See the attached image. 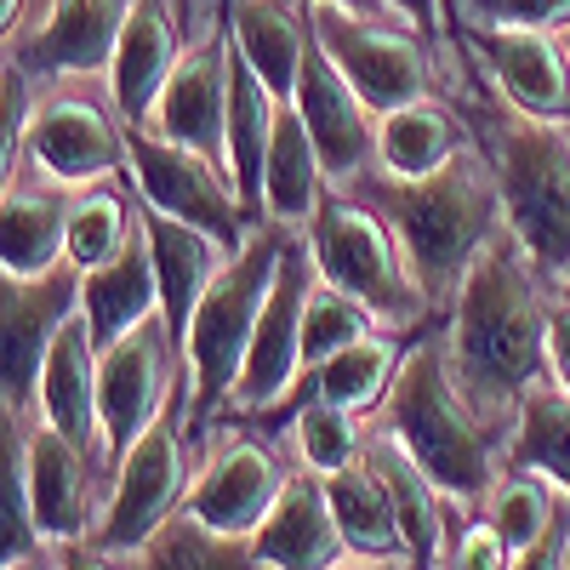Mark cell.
I'll return each instance as SVG.
<instances>
[{
    "label": "cell",
    "instance_id": "cell-1",
    "mask_svg": "<svg viewBox=\"0 0 570 570\" xmlns=\"http://www.w3.org/2000/svg\"><path fill=\"white\" fill-rule=\"evenodd\" d=\"M542 274L531 257L519 252L508 223L485 240V252L473 257L462 292L451 297V331L445 354L462 394L473 400L491 428H513V411L542 376H548V314L553 303L542 297Z\"/></svg>",
    "mask_w": 570,
    "mask_h": 570
},
{
    "label": "cell",
    "instance_id": "cell-2",
    "mask_svg": "<svg viewBox=\"0 0 570 570\" xmlns=\"http://www.w3.org/2000/svg\"><path fill=\"white\" fill-rule=\"evenodd\" d=\"M343 188L360 195L394 228V240H400L428 303H451L462 292L473 257L502 228V195H497L491 160L468 155V149L434 177H389V171L365 166Z\"/></svg>",
    "mask_w": 570,
    "mask_h": 570
},
{
    "label": "cell",
    "instance_id": "cell-3",
    "mask_svg": "<svg viewBox=\"0 0 570 570\" xmlns=\"http://www.w3.org/2000/svg\"><path fill=\"white\" fill-rule=\"evenodd\" d=\"M389 440L434 480L445 502L480 508L502 473V428H491L473 400L462 394L445 337L422 331V343L405 348L400 376L383 400Z\"/></svg>",
    "mask_w": 570,
    "mask_h": 570
},
{
    "label": "cell",
    "instance_id": "cell-4",
    "mask_svg": "<svg viewBox=\"0 0 570 570\" xmlns=\"http://www.w3.org/2000/svg\"><path fill=\"white\" fill-rule=\"evenodd\" d=\"M285 240H292V223L263 217L252 228V240L217 268V279L206 285L195 320L183 331V416L195 434H206L228 411V394L240 383L246 354H252V331H257L263 303L274 292Z\"/></svg>",
    "mask_w": 570,
    "mask_h": 570
},
{
    "label": "cell",
    "instance_id": "cell-5",
    "mask_svg": "<svg viewBox=\"0 0 570 570\" xmlns=\"http://www.w3.org/2000/svg\"><path fill=\"white\" fill-rule=\"evenodd\" d=\"M502 223L548 285H570V126L508 109L480 115Z\"/></svg>",
    "mask_w": 570,
    "mask_h": 570
},
{
    "label": "cell",
    "instance_id": "cell-6",
    "mask_svg": "<svg viewBox=\"0 0 570 570\" xmlns=\"http://www.w3.org/2000/svg\"><path fill=\"white\" fill-rule=\"evenodd\" d=\"M303 240L314 252V268L320 279H331L337 292L360 297L371 308L376 325L389 331H411V325H428V303L422 285L394 240V228L376 217L360 195L348 188H325L320 212L303 223Z\"/></svg>",
    "mask_w": 570,
    "mask_h": 570
},
{
    "label": "cell",
    "instance_id": "cell-7",
    "mask_svg": "<svg viewBox=\"0 0 570 570\" xmlns=\"http://www.w3.org/2000/svg\"><path fill=\"white\" fill-rule=\"evenodd\" d=\"M126 177L142 195V206L206 228L223 252H240L257 228V217L246 212L240 183L228 177V166L200 155V149H188V142L160 137L149 120L126 126Z\"/></svg>",
    "mask_w": 570,
    "mask_h": 570
},
{
    "label": "cell",
    "instance_id": "cell-8",
    "mask_svg": "<svg viewBox=\"0 0 570 570\" xmlns=\"http://www.w3.org/2000/svg\"><path fill=\"white\" fill-rule=\"evenodd\" d=\"M183 434H188V416H183V400H177L131 451H120L115 491L98 508V525H91V537H86L91 548L137 559L183 513V497H188L183 491V473H188Z\"/></svg>",
    "mask_w": 570,
    "mask_h": 570
},
{
    "label": "cell",
    "instance_id": "cell-9",
    "mask_svg": "<svg viewBox=\"0 0 570 570\" xmlns=\"http://www.w3.org/2000/svg\"><path fill=\"white\" fill-rule=\"evenodd\" d=\"M308 23L371 115H389L400 104L428 98L434 63H428V40H416V29H394L383 18H365L348 7H308Z\"/></svg>",
    "mask_w": 570,
    "mask_h": 570
},
{
    "label": "cell",
    "instance_id": "cell-10",
    "mask_svg": "<svg viewBox=\"0 0 570 570\" xmlns=\"http://www.w3.org/2000/svg\"><path fill=\"white\" fill-rule=\"evenodd\" d=\"M320 285V268H314V252L303 240V228H292L285 240V257H279V274H274V292L263 303V320L252 331V354H246V371L228 394V411L234 416H257V411H274L285 405V394H297L303 383V308Z\"/></svg>",
    "mask_w": 570,
    "mask_h": 570
},
{
    "label": "cell",
    "instance_id": "cell-11",
    "mask_svg": "<svg viewBox=\"0 0 570 570\" xmlns=\"http://www.w3.org/2000/svg\"><path fill=\"white\" fill-rule=\"evenodd\" d=\"M177 365L183 348L155 314L149 325H137L131 337L104 348L98 360V416H104V456L131 451L149 428L171 411L177 400Z\"/></svg>",
    "mask_w": 570,
    "mask_h": 570
},
{
    "label": "cell",
    "instance_id": "cell-12",
    "mask_svg": "<svg viewBox=\"0 0 570 570\" xmlns=\"http://www.w3.org/2000/svg\"><path fill=\"white\" fill-rule=\"evenodd\" d=\"M80 308V268L58 263L52 274L7 279L0 285V389L7 411H29L40 389L46 348L63 331V320Z\"/></svg>",
    "mask_w": 570,
    "mask_h": 570
},
{
    "label": "cell",
    "instance_id": "cell-13",
    "mask_svg": "<svg viewBox=\"0 0 570 570\" xmlns=\"http://www.w3.org/2000/svg\"><path fill=\"white\" fill-rule=\"evenodd\" d=\"M308 29H314V23H308ZM292 109L303 115V126H308L314 142H320V160H325V171H331V188H343V183H354L365 166H376V115L365 109V98L348 86V75L331 63V52L320 46V35H308Z\"/></svg>",
    "mask_w": 570,
    "mask_h": 570
},
{
    "label": "cell",
    "instance_id": "cell-14",
    "mask_svg": "<svg viewBox=\"0 0 570 570\" xmlns=\"http://www.w3.org/2000/svg\"><path fill=\"white\" fill-rule=\"evenodd\" d=\"M23 155L58 188H91V183H109L115 171H126V126H115L86 98H52L35 109Z\"/></svg>",
    "mask_w": 570,
    "mask_h": 570
},
{
    "label": "cell",
    "instance_id": "cell-15",
    "mask_svg": "<svg viewBox=\"0 0 570 570\" xmlns=\"http://www.w3.org/2000/svg\"><path fill=\"white\" fill-rule=\"evenodd\" d=\"M285 491V468L274 462L268 445L257 440H223L206 468L195 473V485L183 497V513H195L200 525L223 531V537H246L268 519L274 497Z\"/></svg>",
    "mask_w": 570,
    "mask_h": 570
},
{
    "label": "cell",
    "instance_id": "cell-16",
    "mask_svg": "<svg viewBox=\"0 0 570 570\" xmlns=\"http://www.w3.org/2000/svg\"><path fill=\"white\" fill-rule=\"evenodd\" d=\"M126 18L131 0H52L40 23L12 40L7 63L23 75H98L115 63Z\"/></svg>",
    "mask_w": 570,
    "mask_h": 570
},
{
    "label": "cell",
    "instance_id": "cell-17",
    "mask_svg": "<svg viewBox=\"0 0 570 570\" xmlns=\"http://www.w3.org/2000/svg\"><path fill=\"white\" fill-rule=\"evenodd\" d=\"M91 456L58 428L35 422L23 434V480H29V502H35V525L40 537L63 548V542H86L98 525V502H91Z\"/></svg>",
    "mask_w": 570,
    "mask_h": 570
},
{
    "label": "cell",
    "instance_id": "cell-18",
    "mask_svg": "<svg viewBox=\"0 0 570 570\" xmlns=\"http://www.w3.org/2000/svg\"><path fill=\"white\" fill-rule=\"evenodd\" d=\"M252 553L263 570H331L348 559V537L337 525L325 480L308 473H285V491L274 497L268 519L252 531Z\"/></svg>",
    "mask_w": 570,
    "mask_h": 570
},
{
    "label": "cell",
    "instance_id": "cell-19",
    "mask_svg": "<svg viewBox=\"0 0 570 570\" xmlns=\"http://www.w3.org/2000/svg\"><path fill=\"white\" fill-rule=\"evenodd\" d=\"M473 46H480L491 80L502 86V98L519 115L570 126V58H564L559 35H548V29H491V23H473Z\"/></svg>",
    "mask_w": 570,
    "mask_h": 570
},
{
    "label": "cell",
    "instance_id": "cell-20",
    "mask_svg": "<svg viewBox=\"0 0 570 570\" xmlns=\"http://www.w3.org/2000/svg\"><path fill=\"white\" fill-rule=\"evenodd\" d=\"M177 35H183V23H177V12H166V0H131V18L120 29L115 63H109V98H115L120 126H142L155 115L166 80L183 63Z\"/></svg>",
    "mask_w": 570,
    "mask_h": 570
},
{
    "label": "cell",
    "instance_id": "cell-21",
    "mask_svg": "<svg viewBox=\"0 0 570 570\" xmlns=\"http://www.w3.org/2000/svg\"><path fill=\"white\" fill-rule=\"evenodd\" d=\"M98 343H91V325L75 308L63 320V331L46 348L40 365V389H35V411L46 428L69 434L86 451H104V416H98Z\"/></svg>",
    "mask_w": 570,
    "mask_h": 570
},
{
    "label": "cell",
    "instance_id": "cell-22",
    "mask_svg": "<svg viewBox=\"0 0 570 570\" xmlns=\"http://www.w3.org/2000/svg\"><path fill=\"white\" fill-rule=\"evenodd\" d=\"M149 126L171 142H188L212 160H223V131H228V29L223 40H206L183 52L177 75L166 80Z\"/></svg>",
    "mask_w": 570,
    "mask_h": 570
},
{
    "label": "cell",
    "instance_id": "cell-23",
    "mask_svg": "<svg viewBox=\"0 0 570 570\" xmlns=\"http://www.w3.org/2000/svg\"><path fill=\"white\" fill-rule=\"evenodd\" d=\"M137 223H142V240H149L155 279H160V320H166V331H171L177 348H183V331H188V320H195L206 285L217 279V268H223L234 252H223L206 228L183 223V217H166V212H155V206H142Z\"/></svg>",
    "mask_w": 570,
    "mask_h": 570
},
{
    "label": "cell",
    "instance_id": "cell-24",
    "mask_svg": "<svg viewBox=\"0 0 570 570\" xmlns=\"http://www.w3.org/2000/svg\"><path fill=\"white\" fill-rule=\"evenodd\" d=\"M80 314L91 325V343L115 348L120 337H131L137 325H149L160 314V279H155V257L149 240H142V223H137V240L104 263V268H86L80 274Z\"/></svg>",
    "mask_w": 570,
    "mask_h": 570
},
{
    "label": "cell",
    "instance_id": "cell-25",
    "mask_svg": "<svg viewBox=\"0 0 570 570\" xmlns=\"http://www.w3.org/2000/svg\"><path fill=\"white\" fill-rule=\"evenodd\" d=\"M279 98L268 91V80L234 52L228 40V131H223V166L228 177L240 183V200L246 212L263 223V160H268V142H274V120H279Z\"/></svg>",
    "mask_w": 570,
    "mask_h": 570
},
{
    "label": "cell",
    "instance_id": "cell-26",
    "mask_svg": "<svg viewBox=\"0 0 570 570\" xmlns=\"http://www.w3.org/2000/svg\"><path fill=\"white\" fill-rule=\"evenodd\" d=\"M308 7H285V0H240L228 12V40L240 52L279 104H292L297 75H303V52H308Z\"/></svg>",
    "mask_w": 570,
    "mask_h": 570
},
{
    "label": "cell",
    "instance_id": "cell-27",
    "mask_svg": "<svg viewBox=\"0 0 570 570\" xmlns=\"http://www.w3.org/2000/svg\"><path fill=\"white\" fill-rule=\"evenodd\" d=\"M325 188H331V171H325V160H320V142H314V131L303 126V115L285 104L279 120H274L268 160H263V217L303 228V223L320 212Z\"/></svg>",
    "mask_w": 570,
    "mask_h": 570
},
{
    "label": "cell",
    "instance_id": "cell-28",
    "mask_svg": "<svg viewBox=\"0 0 570 570\" xmlns=\"http://www.w3.org/2000/svg\"><path fill=\"white\" fill-rule=\"evenodd\" d=\"M325 491H331V508H337V525L348 537V553H365V559H405V531H400V508H394V491H389V473L376 468L371 445L360 462L325 473ZM411 564V559H405Z\"/></svg>",
    "mask_w": 570,
    "mask_h": 570
},
{
    "label": "cell",
    "instance_id": "cell-29",
    "mask_svg": "<svg viewBox=\"0 0 570 570\" xmlns=\"http://www.w3.org/2000/svg\"><path fill=\"white\" fill-rule=\"evenodd\" d=\"M502 468H531L564 497L570 508V389H559L553 376L519 400L513 428L502 440Z\"/></svg>",
    "mask_w": 570,
    "mask_h": 570
},
{
    "label": "cell",
    "instance_id": "cell-30",
    "mask_svg": "<svg viewBox=\"0 0 570 570\" xmlns=\"http://www.w3.org/2000/svg\"><path fill=\"white\" fill-rule=\"evenodd\" d=\"M468 149L462 126L445 104L416 98L389 115H376V166L389 177H434Z\"/></svg>",
    "mask_w": 570,
    "mask_h": 570
},
{
    "label": "cell",
    "instance_id": "cell-31",
    "mask_svg": "<svg viewBox=\"0 0 570 570\" xmlns=\"http://www.w3.org/2000/svg\"><path fill=\"white\" fill-rule=\"evenodd\" d=\"M63 240H69L63 195L7 183V200H0V268H7V279L52 274L63 263Z\"/></svg>",
    "mask_w": 570,
    "mask_h": 570
},
{
    "label": "cell",
    "instance_id": "cell-32",
    "mask_svg": "<svg viewBox=\"0 0 570 570\" xmlns=\"http://www.w3.org/2000/svg\"><path fill=\"white\" fill-rule=\"evenodd\" d=\"M371 456H376V468L389 473V491H394V508H400V531H405V559H411V570H434V564L445 559V508H440L434 480H428V473H422L394 440L371 445Z\"/></svg>",
    "mask_w": 570,
    "mask_h": 570
},
{
    "label": "cell",
    "instance_id": "cell-33",
    "mask_svg": "<svg viewBox=\"0 0 570 570\" xmlns=\"http://www.w3.org/2000/svg\"><path fill=\"white\" fill-rule=\"evenodd\" d=\"M400 360H405L400 343L376 331V337H365V343H354V348H343V354H331L325 365H314L303 394H320V400H331V405L365 416V411H376V405L389 400L394 376H400Z\"/></svg>",
    "mask_w": 570,
    "mask_h": 570
},
{
    "label": "cell",
    "instance_id": "cell-34",
    "mask_svg": "<svg viewBox=\"0 0 570 570\" xmlns=\"http://www.w3.org/2000/svg\"><path fill=\"white\" fill-rule=\"evenodd\" d=\"M131 240H137V217H131L126 188H120L115 177H109V183H91L86 195L69 206L63 263H75L80 274H86V268H104V263H115Z\"/></svg>",
    "mask_w": 570,
    "mask_h": 570
},
{
    "label": "cell",
    "instance_id": "cell-35",
    "mask_svg": "<svg viewBox=\"0 0 570 570\" xmlns=\"http://www.w3.org/2000/svg\"><path fill=\"white\" fill-rule=\"evenodd\" d=\"M137 570H263L246 537H223L195 513H177L171 525L137 553Z\"/></svg>",
    "mask_w": 570,
    "mask_h": 570
},
{
    "label": "cell",
    "instance_id": "cell-36",
    "mask_svg": "<svg viewBox=\"0 0 570 570\" xmlns=\"http://www.w3.org/2000/svg\"><path fill=\"white\" fill-rule=\"evenodd\" d=\"M559 491L542 480V473H531V468H502L497 473V485H491V497H485V519L502 531V542L513 548V553H525L531 542H542L553 525H559Z\"/></svg>",
    "mask_w": 570,
    "mask_h": 570
},
{
    "label": "cell",
    "instance_id": "cell-37",
    "mask_svg": "<svg viewBox=\"0 0 570 570\" xmlns=\"http://www.w3.org/2000/svg\"><path fill=\"white\" fill-rule=\"evenodd\" d=\"M292 440H297L303 468H314L320 480L365 456L354 411L331 405V400H320V394H297V400H292Z\"/></svg>",
    "mask_w": 570,
    "mask_h": 570
},
{
    "label": "cell",
    "instance_id": "cell-38",
    "mask_svg": "<svg viewBox=\"0 0 570 570\" xmlns=\"http://www.w3.org/2000/svg\"><path fill=\"white\" fill-rule=\"evenodd\" d=\"M365 337H376L371 308H365L360 297L337 292L331 279H320L314 297H308V308H303V371L325 365L331 354H343V348H354V343H365Z\"/></svg>",
    "mask_w": 570,
    "mask_h": 570
},
{
    "label": "cell",
    "instance_id": "cell-39",
    "mask_svg": "<svg viewBox=\"0 0 570 570\" xmlns=\"http://www.w3.org/2000/svg\"><path fill=\"white\" fill-rule=\"evenodd\" d=\"M491 23V29H548L559 35L570 23V0H456V23Z\"/></svg>",
    "mask_w": 570,
    "mask_h": 570
},
{
    "label": "cell",
    "instance_id": "cell-40",
    "mask_svg": "<svg viewBox=\"0 0 570 570\" xmlns=\"http://www.w3.org/2000/svg\"><path fill=\"white\" fill-rule=\"evenodd\" d=\"M513 564V548L502 542V531L491 525V519L468 513V525H456V537L445 542V559L440 570H508Z\"/></svg>",
    "mask_w": 570,
    "mask_h": 570
},
{
    "label": "cell",
    "instance_id": "cell-41",
    "mask_svg": "<svg viewBox=\"0 0 570 570\" xmlns=\"http://www.w3.org/2000/svg\"><path fill=\"white\" fill-rule=\"evenodd\" d=\"M29 80H35V75H23L18 63H7V75H0V126H7V137H0V155H7V177H12V160L23 155V137H29V120H35V109H29Z\"/></svg>",
    "mask_w": 570,
    "mask_h": 570
},
{
    "label": "cell",
    "instance_id": "cell-42",
    "mask_svg": "<svg viewBox=\"0 0 570 570\" xmlns=\"http://www.w3.org/2000/svg\"><path fill=\"white\" fill-rule=\"evenodd\" d=\"M508 570H570V513L559 519L542 542H531L525 553H513Z\"/></svg>",
    "mask_w": 570,
    "mask_h": 570
},
{
    "label": "cell",
    "instance_id": "cell-43",
    "mask_svg": "<svg viewBox=\"0 0 570 570\" xmlns=\"http://www.w3.org/2000/svg\"><path fill=\"white\" fill-rule=\"evenodd\" d=\"M389 12H400V23L416 29L428 46H434V35L451 29V0H389Z\"/></svg>",
    "mask_w": 570,
    "mask_h": 570
},
{
    "label": "cell",
    "instance_id": "cell-44",
    "mask_svg": "<svg viewBox=\"0 0 570 570\" xmlns=\"http://www.w3.org/2000/svg\"><path fill=\"white\" fill-rule=\"evenodd\" d=\"M548 376L570 389V297H559L548 314Z\"/></svg>",
    "mask_w": 570,
    "mask_h": 570
},
{
    "label": "cell",
    "instance_id": "cell-45",
    "mask_svg": "<svg viewBox=\"0 0 570 570\" xmlns=\"http://www.w3.org/2000/svg\"><path fill=\"white\" fill-rule=\"evenodd\" d=\"M58 570H137L126 553H104L91 542H63L58 548Z\"/></svg>",
    "mask_w": 570,
    "mask_h": 570
},
{
    "label": "cell",
    "instance_id": "cell-46",
    "mask_svg": "<svg viewBox=\"0 0 570 570\" xmlns=\"http://www.w3.org/2000/svg\"><path fill=\"white\" fill-rule=\"evenodd\" d=\"M331 570H411L405 559H365V553H348V559H337Z\"/></svg>",
    "mask_w": 570,
    "mask_h": 570
},
{
    "label": "cell",
    "instance_id": "cell-47",
    "mask_svg": "<svg viewBox=\"0 0 570 570\" xmlns=\"http://www.w3.org/2000/svg\"><path fill=\"white\" fill-rule=\"evenodd\" d=\"M303 7H348V12H365V18H376L389 7V0H303Z\"/></svg>",
    "mask_w": 570,
    "mask_h": 570
},
{
    "label": "cell",
    "instance_id": "cell-48",
    "mask_svg": "<svg viewBox=\"0 0 570 570\" xmlns=\"http://www.w3.org/2000/svg\"><path fill=\"white\" fill-rule=\"evenodd\" d=\"M0 570H58L52 559H46V548L40 553H23V559H7V564H0Z\"/></svg>",
    "mask_w": 570,
    "mask_h": 570
},
{
    "label": "cell",
    "instance_id": "cell-49",
    "mask_svg": "<svg viewBox=\"0 0 570 570\" xmlns=\"http://www.w3.org/2000/svg\"><path fill=\"white\" fill-rule=\"evenodd\" d=\"M171 12H177V23L188 29V23H195V0H171Z\"/></svg>",
    "mask_w": 570,
    "mask_h": 570
},
{
    "label": "cell",
    "instance_id": "cell-50",
    "mask_svg": "<svg viewBox=\"0 0 570 570\" xmlns=\"http://www.w3.org/2000/svg\"><path fill=\"white\" fill-rule=\"evenodd\" d=\"M18 7H23V0H0V23H7V35H12V18H18Z\"/></svg>",
    "mask_w": 570,
    "mask_h": 570
},
{
    "label": "cell",
    "instance_id": "cell-51",
    "mask_svg": "<svg viewBox=\"0 0 570 570\" xmlns=\"http://www.w3.org/2000/svg\"><path fill=\"white\" fill-rule=\"evenodd\" d=\"M559 46H564V58H570V23H564V29H559Z\"/></svg>",
    "mask_w": 570,
    "mask_h": 570
},
{
    "label": "cell",
    "instance_id": "cell-52",
    "mask_svg": "<svg viewBox=\"0 0 570 570\" xmlns=\"http://www.w3.org/2000/svg\"><path fill=\"white\" fill-rule=\"evenodd\" d=\"M451 29H456V0H451Z\"/></svg>",
    "mask_w": 570,
    "mask_h": 570
},
{
    "label": "cell",
    "instance_id": "cell-53",
    "mask_svg": "<svg viewBox=\"0 0 570 570\" xmlns=\"http://www.w3.org/2000/svg\"><path fill=\"white\" fill-rule=\"evenodd\" d=\"M559 297H570V285H559Z\"/></svg>",
    "mask_w": 570,
    "mask_h": 570
}]
</instances>
